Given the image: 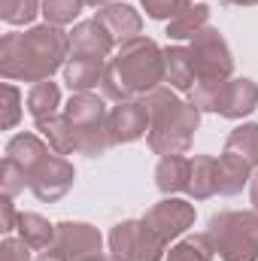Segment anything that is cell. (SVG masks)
Returning a JSON list of instances; mask_svg holds the SVG:
<instances>
[{"instance_id": "23", "label": "cell", "mask_w": 258, "mask_h": 261, "mask_svg": "<svg viewBox=\"0 0 258 261\" xmlns=\"http://www.w3.org/2000/svg\"><path fill=\"white\" fill-rule=\"evenodd\" d=\"M225 152L243 155L252 167H258V125L255 122H246V125L231 130L228 140H225Z\"/></svg>"}, {"instance_id": "4", "label": "cell", "mask_w": 258, "mask_h": 261, "mask_svg": "<svg viewBox=\"0 0 258 261\" xmlns=\"http://www.w3.org/2000/svg\"><path fill=\"white\" fill-rule=\"evenodd\" d=\"M149 107V149L161 158L186 155L192 149L194 130L200 125V110L176 97L173 88H155L146 97Z\"/></svg>"}, {"instance_id": "29", "label": "cell", "mask_w": 258, "mask_h": 261, "mask_svg": "<svg viewBox=\"0 0 258 261\" xmlns=\"http://www.w3.org/2000/svg\"><path fill=\"white\" fill-rule=\"evenodd\" d=\"M140 3H143V9H146L149 18H155V21H170V18H176L183 9H189L194 0H140Z\"/></svg>"}, {"instance_id": "27", "label": "cell", "mask_w": 258, "mask_h": 261, "mask_svg": "<svg viewBox=\"0 0 258 261\" xmlns=\"http://www.w3.org/2000/svg\"><path fill=\"white\" fill-rule=\"evenodd\" d=\"M85 0H43V15H46V24H58L64 28L73 18H79Z\"/></svg>"}, {"instance_id": "21", "label": "cell", "mask_w": 258, "mask_h": 261, "mask_svg": "<svg viewBox=\"0 0 258 261\" xmlns=\"http://www.w3.org/2000/svg\"><path fill=\"white\" fill-rule=\"evenodd\" d=\"M15 231L31 249H49L55 243V225H49V219H43L37 213H18Z\"/></svg>"}, {"instance_id": "25", "label": "cell", "mask_w": 258, "mask_h": 261, "mask_svg": "<svg viewBox=\"0 0 258 261\" xmlns=\"http://www.w3.org/2000/svg\"><path fill=\"white\" fill-rule=\"evenodd\" d=\"M213 246L207 240V234H192V237H183L164 261H213Z\"/></svg>"}, {"instance_id": "22", "label": "cell", "mask_w": 258, "mask_h": 261, "mask_svg": "<svg viewBox=\"0 0 258 261\" xmlns=\"http://www.w3.org/2000/svg\"><path fill=\"white\" fill-rule=\"evenodd\" d=\"M207 24H210V9L203 3H192L189 9H183L176 18L167 21V37L170 40H192Z\"/></svg>"}, {"instance_id": "28", "label": "cell", "mask_w": 258, "mask_h": 261, "mask_svg": "<svg viewBox=\"0 0 258 261\" xmlns=\"http://www.w3.org/2000/svg\"><path fill=\"white\" fill-rule=\"evenodd\" d=\"M24 186H28L24 170L12 158H3V167H0V192H3V197H15L18 192H24Z\"/></svg>"}, {"instance_id": "24", "label": "cell", "mask_w": 258, "mask_h": 261, "mask_svg": "<svg viewBox=\"0 0 258 261\" xmlns=\"http://www.w3.org/2000/svg\"><path fill=\"white\" fill-rule=\"evenodd\" d=\"M37 130L46 137V143H49L58 155H70V152H76V143H73V134H70V125H67L64 113L37 122Z\"/></svg>"}, {"instance_id": "8", "label": "cell", "mask_w": 258, "mask_h": 261, "mask_svg": "<svg viewBox=\"0 0 258 261\" xmlns=\"http://www.w3.org/2000/svg\"><path fill=\"white\" fill-rule=\"evenodd\" d=\"M167 243L143 222L125 219L110 231V255L116 261H164Z\"/></svg>"}, {"instance_id": "18", "label": "cell", "mask_w": 258, "mask_h": 261, "mask_svg": "<svg viewBox=\"0 0 258 261\" xmlns=\"http://www.w3.org/2000/svg\"><path fill=\"white\" fill-rule=\"evenodd\" d=\"M219 195V161L213 155H192V176H189V197L207 200Z\"/></svg>"}, {"instance_id": "1", "label": "cell", "mask_w": 258, "mask_h": 261, "mask_svg": "<svg viewBox=\"0 0 258 261\" xmlns=\"http://www.w3.org/2000/svg\"><path fill=\"white\" fill-rule=\"evenodd\" d=\"M70 58V34L58 24H37L0 40V76L6 82H46Z\"/></svg>"}, {"instance_id": "16", "label": "cell", "mask_w": 258, "mask_h": 261, "mask_svg": "<svg viewBox=\"0 0 258 261\" xmlns=\"http://www.w3.org/2000/svg\"><path fill=\"white\" fill-rule=\"evenodd\" d=\"M164 82L173 91H192L197 82L194 61L189 46H167L164 49Z\"/></svg>"}, {"instance_id": "15", "label": "cell", "mask_w": 258, "mask_h": 261, "mask_svg": "<svg viewBox=\"0 0 258 261\" xmlns=\"http://www.w3.org/2000/svg\"><path fill=\"white\" fill-rule=\"evenodd\" d=\"M104 73H107L104 58L70 55L67 64H64V82L73 94H82V91H91V88L104 85Z\"/></svg>"}, {"instance_id": "37", "label": "cell", "mask_w": 258, "mask_h": 261, "mask_svg": "<svg viewBox=\"0 0 258 261\" xmlns=\"http://www.w3.org/2000/svg\"><path fill=\"white\" fill-rule=\"evenodd\" d=\"M228 3H234V6H255L258 0H228Z\"/></svg>"}, {"instance_id": "35", "label": "cell", "mask_w": 258, "mask_h": 261, "mask_svg": "<svg viewBox=\"0 0 258 261\" xmlns=\"http://www.w3.org/2000/svg\"><path fill=\"white\" fill-rule=\"evenodd\" d=\"M79 261H116L113 255H104V252H94V255H88V258H79Z\"/></svg>"}, {"instance_id": "36", "label": "cell", "mask_w": 258, "mask_h": 261, "mask_svg": "<svg viewBox=\"0 0 258 261\" xmlns=\"http://www.w3.org/2000/svg\"><path fill=\"white\" fill-rule=\"evenodd\" d=\"M107 3H113V0H85V6H97V9L107 6Z\"/></svg>"}, {"instance_id": "14", "label": "cell", "mask_w": 258, "mask_h": 261, "mask_svg": "<svg viewBox=\"0 0 258 261\" xmlns=\"http://www.w3.org/2000/svg\"><path fill=\"white\" fill-rule=\"evenodd\" d=\"M94 18L113 34V40H116L119 46L128 43V40H137L140 31H143V18H140V12H137L131 3H107V6L97 9Z\"/></svg>"}, {"instance_id": "17", "label": "cell", "mask_w": 258, "mask_h": 261, "mask_svg": "<svg viewBox=\"0 0 258 261\" xmlns=\"http://www.w3.org/2000/svg\"><path fill=\"white\" fill-rule=\"evenodd\" d=\"M189 176H192V158L186 155H167L155 167V186L167 197L189 192Z\"/></svg>"}, {"instance_id": "13", "label": "cell", "mask_w": 258, "mask_h": 261, "mask_svg": "<svg viewBox=\"0 0 258 261\" xmlns=\"http://www.w3.org/2000/svg\"><path fill=\"white\" fill-rule=\"evenodd\" d=\"M116 40L113 34L97 21V18H88V21H79L73 31H70V55H88V58H107L113 52Z\"/></svg>"}, {"instance_id": "10", "label": "cell", "mask_w": 258, "mask_h": 261, "mask_svg": "<svg viewBox=\"0 0 258 261\" xmlns=\"http://www.w3.org/2000/svg\"><path fill=\"white\" fill-rule=\"evenodd\" d=\"M52 246H58L70 261H79L100 252L104 237L88 222H61V225H55V243Z\"/></svg>"}, {"instance_id": "34", "label": "cell", "mask_w": 258, "mask_h": 261, "mask_svg": "<svg viewBox=\"0 0 258 261\" xmlns=\"http://www.w3.org/2000/svg\"><path fill=\"white\" fill-rule=\"evenodd\" d=\"M249 200H252V210L258 213V167L252 170V179H249Z\"/></svg>"}, {"instance_id": "20", "label": "cell", "mask_w": 258, "mask_h": 261, "mask_svg": "<svg viewBox=\"0 0 258 261\" xmlns=\"http://www.w3.org/2000/svg\"><path fill=\"white\" fill-rule=\"evenodd\" d=\"M58 107H61V88L46 79V82H37L31 91H28V113L34 122H43V119H52L58 116Z\"/></svg>"}, {"instance_id": "30", "label": "cell", "mask_w": 258, "mask_h": 261, "mask_svg": "<svg viewBox=\"0 0 258 261\" xmlns=\"http://www.w3.org/2000/svg\"><path fill=\"white\" fill-rule=\"evenodd\" d=\"M18 119H21V91L12 82H3V119H0V125L9 130L18 125Z\"/></svg>"}, {"instance_id": "32", "label": "cell", "mask_w": 258, "mask_h": 261, "mask_svg": "<svg viewBox=\"0 0 258 261\" xmlns=\"http://www.w3.org/2000/svg\"><path fill=\"white\" fill-rule=\"evenodd\" d=\"M0 206H3L0 231H3V234H9V231H15V225H18V213H15V206H12V197H3V200H0Z\"/></svg>"}, {"instance_id": "19", "label": "cell", "mask_w": 258, "mask_h": 261, "mask_svg": "<svg viewBox=\"0 0 258 261\" xmlns=\"http://www.w3.org/2000/svg\"><path fill=\"white\" fill-rule=\"evenodd\" d=\"M252 179V164L243 155L222 152L219 158V195H240Z\"/></svg>"}, {"instance_id": "26", "label": "cell", "mask_w": 258, "mask_h": 261, "mask_svg": "<svg viewBox=\"0 0 258 261\" xmlns=\"http://www.w3.org/2000/svg\"><path fill=\"white\" fill-rule=\"evenodd\" d=\"M40 0H0V18L6 24H31L37 18Z\"/></svg>"}, {"instance_id": "33", "label": "cell", "mask_w": 258, "mask_h": 261, "mask_svg": "<svg viewBox=\"0 0 258 261\" xmlns=\"http://www.w3.org/2000/svg\"><path fill=\"white\" fill-rule=\"evenodd\" d=\"M37 261H70V258H67L58 246H49V249H43V252L37 255Z\"/></svg>"}, {"instance_id": "9", "label": "cell", "mask_w": 258, "mask_h": 261, "mask_svg": "<svg viewBox=\"0 0 258 261\" xmlns=\"http://www.w3.org/2000/svg\"><path fill=\"white\" fill-rule=\"evenodd\" d=\"M194 206L189 200H183V197H164V200H158L146 216H143V222L164 240V243H170V240H176V237H183L189 228L194 225Z\"/></svg>"}, {"instance_id": "5", "label": "cell", "mask_w": 258, "mask_h": 261, "mask_svg": "<svg viewBox=\"0 0 258 261\" xmlns=\"http://www.w3.org/2000/svg\"><path fill=\"white\" fill-rule=\"evenodd\" d=\"M207 240L222 261H258V213L225 210L207 225Z\"/></svg>"}, {"instance_id": "6", "label": "cell", "mask_w": 258, "mask_h": 261, "mask_svg": "<svg viewBox=\"0 0 258 261\" xmlns=\"http://www.w3.org/2000/svg\"><path fill=\"white\" fill-rule=\"evenodd\" d=\"M64 119H67V125H70L76 152H82L88 158L107 155V149L113 146L110 113H107V107H104V100L97 94H91V91L73 94L64 107Z\"/></svg>"}, {"instance_id": "12", "label": "cell", "mask_w": 258, "mask_h": 261, "mask_svg": "<svg viewBox=\"0 0 258 261\" xmlns=\"http://www.w3.org/2000/svg\"><path fill=\"white\" fill-rule=\"evenodd\" d=\"M149 130V107L146 100H122L110 110V137L113 146L134 143Z\"/></svg>"}, {"instance_id": "31", "label": "cell", "mask_w": 258, "mask_h": 261, "mask_svg": "<svg viewBox=\"0 0 258 261\" xmlns=\"http://www.w3.org/2000/svg\"><path fill=\"white\" fill-rule=\"evenodd\" d=\"M0 261H31V246L21 237H6L0 243Z\"/></svg>"}, {"instance_id": "7", "label": "cell", "mask_w": 258, "mask_h": 261, "mask_svg": "<svg viewBox=\"0 0 258 261\" xmlns=\"http://www.w3.org/2000/svg\"><path fill=\"white\" fill-rule=\"evenodd\" d=\"M189 52H192L197 82H203V85H222V82L231 79V73H234V55H231L228 40L222 37V31H216V28L207 24L200 34L192 37Z\"/></svg>"}, {"instance_id": "3", "label": "cell", "mask_w": 258, "mask_h": 261, "mask_svg": "<svg viewBox=\"0 0 258 261\" xmlns=\"http://www.w3.org/2000/svg\"><path fill=\"white\" fill-rule=\"evenodd\" d=\"M6 158H12L24 176H28V189L40 197L43 203H55L73 189L76 170L64 155H58L46 140H40L37 134H18L6 143Z\"/></svg>"}, {"instance_id": "11", "label": "cell", "mask_w": 258, "mask_h": 261, "mask_svg": "<svg viewBox=\"0 0 258 261\" xmlns=\"http://www.w3.org/2000/svg\"><path fill=\"white\" fill-rule=\"evenodd\" d=\"M255 107H258V85L243 76V79H228V82L219 85L213 113H219L222 119H243Z\"/></svg>"}, {"instance_id": "2", "label": "cell", "mask_w": 258, "mask_h": 261, "mask_svg": "<svg viewBox=\"0 0 258 261\" xmlns=\"http://www.w3.org/2000/svg\"><path fill=\"white\" fill-rule=\"evenodd\" d=\"M164 82V49L155 40L137 37L119 46L116 58L107 64L104 73V94L116 103L146 97Z\"/></svg>"}]
</instances>
